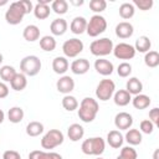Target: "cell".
<instances>
[{"label": "cell", "instance_id": "8fae6325", "mask_svg": "<svg viewBox=\"0 0 159 159\" xmlns=\"http://www.w3.org/2000/svg\"><path fill=\"white\" fill-rule=\"evenodd\" d=\"M132 124H133V117L127 112H119L114 117V125L117 127V129L127 130L132 127Z\"/></svg>", "mask_w": 159, "mask_h": 159}, {"label": "cell", "instance_id": "603a6c76", "mask_svg": "<svg viewBox=\"0 0 159 159\" xmlns=\"http://www.w3.org/2000/svg\"><path fill=\"white\" fill-rule=\"evenodd\" d=\"M114 103L119 107H124L127 104H129V102L132 101V96L125 91V89H119L114 93Z\"/></svg>", "mask_w": 159, "mask_h": 159}, {"label": "cell", "instance_id": "f6af8a7d", "mask_svg": "<svg viewBox=\"0 0 159 159\" xmlns=\"http://www.w3.org/2000/svg\"><path fill=\"white\" fill-rule=\"evenodd\" d=\"M7 94H9V87L4 82H0V98H5L7 97Z\"/></svg>", "mask_w": 159, "mask_h": 159}, {"label": "cell", "instance_id": "681fc988", "mask_svg": "<svg viewBox=\"0 0 159 159\" xmlns=\"http://www.w3.org/2000/svg\"><path fill=\"white\" fill-rule=\"evenodd\" d=\"M158 153H159V149H155V152H154V159H158Z\"/></svg>", "mask_w": 159, "mask_h": 159}, {"label": "cell", "instance_id": "cb8c5ba5", "mask_svg": "<svg viewBox=\"0 0 159 159\" xmlns=\"http://www.w3.org/2000/svg\"><path fill=\"white\" fill-rule=\"evenodd\" d=\"M10 84H11V88L15 89V91H22V89H25V87L27 86L26 76H25L24 73H21V72H20V73L16 72V75H15L14 78L11 80Z\"/></svg>", "mask_w": 159, "mask_h": 159}, {"label": "cell", "instance_id": "8d00e7d4", "mask_svg": "<svg viewBox=\"0 0 159 159\" xmlns=\"http://www.w3.org/2000/svg\"><path fill=\"white\" fill-rule=\"evenodd\" d=\"M107 7L106 0H91L89 1V9L94 12H102Z\"/></svg>", "mask_w": 159, "mask_h": 159}, {"label": "cell", "instance_id": "ffe728a7", "mask_svg": "<svg viewBox=\"0 0 159 159\" xmlns=\"http://www.w3.org/2000/svg\"><path fill=\"white\" fill-rule=\"evenodd\" d=\"M125 91L132 96H137L142 91H143V83L137 78V77H132L127 81V84H125Z\"/></svg>", "mask_w": 159, "mask_h": 159}, {"label": "cell", "instance_id": "74e56055", "mask_svg": "<svg viewBox=\"0 0 159 159\" xmlns=\"http://www.w3.org/2000/svg\"><path fill=\"white\" fill-rule=\"evenodd\" d=\"M117 73L119 77H128L132 73V66L128 62H122L117 68Z\"/></svg>", "mask_w": 159, "mask_h": 159}, {"label": "cell", "instance_id": "30bf717a", "mask_svg": "<svg viewBox=\"0 0 159 159\" xmlns=\"http://www.w3.org/2000/svg\"><path fill=\"white\" fill-rule=\"evenodd\" d=\"M113 55L119 58V60H130L135 56V50L134 46L125 43V42H120L116 46H113Z\"/></svg>", "mask_w": 159, "mask_h": 159}, {"label": "cell", "instance_id": "4fadbf2b", "mask_svg": "<svg viewBox=\"0 0 159 159\" xmlns=\"http://www.w3.org/2000/svg\"><path fill=\"white\" fill-rule=\"evenodd\" d=\"M94 68L102 76H109V75H112V72L114 70L113 63L111 61L106 60V58H98V60H96Z\"/></svg>", "mask_w": 159, "mask_h": 159}, {"label": "cell", "instance_id": "bcb514c9", "mask_svg": "<svg viewBox=\"0 0 159 159\" xmlns=\"http://www.w3.org/2000/svg\"><path fill=\"white\" fill-rule=\"evenodd\" d=\"M50 153H51V159H62V157L58 153H55V152H50Z\"/></svg>", "mask_w": 159, "mask_h": 159}, {"label": "cell", "instance_id": "83f0119b", "mask_svg": "<svg viewBox=\"0 0 159 159\" xmlns=\"http://www.w3.org/2000/svg\"><path fill=\"white\" fill-rule=\"evenodd\" d=\"M134 12H135V7H134V5L132 2H123L119 6V15L124 20H128V19L133 17Z\"/></svg>", "mask_w": 159, "mask_h": 159}, {"label": "cell", "instance_id": "5b68a950", "mask_svg": "<svg viewBox=\"0 0 159 159\" xmlns=\"http://www.w3.org/2000/svg\"><path fill=\"white\" fill-rule=\"evenodd\" d=\"M89 51L93 56H107L113 51V42L108 37H102L99 40H94L89 45Z\"/></svg>", "mask_w": 159, "mask_h": 159}, {"label": "cell", "instance_id": "8992f818", "mask_svg": "<svg viewBox=\"0 0 159 159\" xmlns=\"http://www.w3.org/2000/svg\"><path fill=\"white\" fill-rule=\"evenodd\" d=\"M106 29H107V20L103 16H101L99 14H96L87 22L86 32L91 37H97L98 35L103 34L106 31Z\"/></svg>", "mask_w": 159, "mask_h": 159}, {"label": "cell", "instance_id": "7dc6e473", "mask_svg": "<svg viewBox=\"0 0 159 159\" xmlns=\"http://www.w3.org/2000/svg\"><path fill=\"white\" fill-rule=\"evenodd\" d=\"M4 119H5V113L2 109H0V124L4 122Z\"/></svg>", "mask_w": 159, "mask_h": 159}, {"label": "cell", "instance_id": "4dcf8cb0", "mask_svg": "<svg viewBox=\"0 0 159 159\" xmlns=\"http://www.w3.org/2000/svg\"><path fill=\"white\" fill-rule=\"evenodd\" d=\"M43 132V124L37 122V120H34V122H30L26 127V133L27 135L30 137H37L40 135L41 133Z\"/></svg>", "mask_w": 159, "mask_h": 159}, {"label": "cell", "instance_id": "e0dca14e", "mask_svg": "<svg viewBox=\"0 0 159 159\" xmlns=\"http://www.w3.org/2000/svg\"><path fill=\"white\" fill-rule=\"evenodd\" d=\"M67 135H68L70 140H72V142H78L80 139L83 138V135H84V129H83V127H82L81 124L73 123V124H71V125L67 128Z\"/></svg>", "mask_w": 159, "mask_h": 159}, {"label": "cell", "instance_id": "7a4b0ae2", "mask_svg": "<svg viewBox=\"0 0 159 159\" xmlns=\"http://www.w3.org/2000/svg\"><path fill=\"white\" fill-rule=\"evenodd\" d=\"M99 111V106L98 102L96 99H93L92 97H86L82 99V102L80 103V109H78V117L82 122L84 123H91L92 120H94L97 113Z\"/></svg>", "mask_w": 159, "mask_h": 159}, {"label": "cell", "instance_id": "f546056e", "mask_svg": "<svg viewBox=\"0 0 159 159\" xmlns=\"http://www.w3.org/2000/svg\"><path fill=\"white\" fill-rule=\"evenodd\" d=\"M7 118L11 123H20L24 119V109L21 107H12L7 112Z\"/></svg>", "mask_w": 159, "mask_h": 159}, {"label": "cell", "instance_id": "5bb4252c", "mask_svg": "<svg viewBox=\"0 0 159 159\" xmlns=\"http://www.w3.org/2000/svg\"><path fill=\"white\" fill-rule=\"evenodd\" d=\"M134 32L133 25L128 21H122L116 26V35L119 39H129Z\"/></svg>", "mask_w": 159, "mask_h": 159}, {"label": "cell", "instance_id": "6da1fadb", "mask_svg": "<svg viewBox=\"0 0 159 159\" xmlns=\"http://www.w3.org/2000/svg\"><path fill=\"white\" fill-rule=\"evenodd\" d=\"M30 11H34V6L30 0L14 1L10 4L9 9L5 12V20L10 25H19L22 21L24 16Z\"/></svg>", "mask_w": 159, "mask_h": 159}, {"label": "cell", "instance_id": "ac0fdd59", "mask_svg": "<svg viewBox=\"0 0 159 159\" xmlns=\"http://www.w3.org/2000/svg\"><path fill=\"white\" fill-rule=\"evenodd\" d=\"M86 27H87V20L83 17V16H76L72 21H71V25H70V29L73 34L76 35H81L86 31Z\"/></svg>", "mask_w": 159, "mask_h": 159}, {"label": "cell", "instance_id": "f35d334b", "mask_svg": "<svg viewBox=\"0 0 159 159\" xmlns=\"http://www.w3.org/2000/svg\"><path fill=\"white\" fill-rule=\"evenodd\" d=\"M153 0H134L133 1V5L139 7V10L142 11H147V10H150L152 6H153Z\"/></svg>", "mask_w": 159, "mask_h": 159}, {"label": "cell", "instance_id": "d6986e66", "mask_svg": "<svg viewBox=\"0 0 159 159\" xmlns=\"http://www.w3.org/2000/svg\"><path fill=\"white\" fill-rule=\"evenodd\" d=\"M68 66L70 65H68L67 58L66 57H62V56H57L52 61V70L57 75H63L68 70Z\"/></svg>", "mask_w": 159, "mask_h": 159}, {"label": "cell", "instance_id": "ab89813d", "mask_svg": "<svg viewBox=\"0 0 159 159\" xmlns=\"http://www.w3.org/2000/svg\"><path fill=\"white\" fill-rule=\"evenodd\" d=\"M119 155L122 158H124V159H137V152L132 147H124V148H122Z\"/></svg>", "mask_w": 159, "mask_h": 159}, {"label": "cell", "instance_id": "7bdbcfd3", "mask_svg": "<svg viewBox=\"0 0 159 159\" xmlns=\"http://www.w3.org/2000/svg\"><path fill=\"white\" fill-rule=\"evenodd\" d=\"M149 120L154 124V125H159V108H153L149 111Z\"/></svg>", "mask_w": 159, "mask_h": 159}, {"label": "cell", "instance_id": "db71d44e", "mask_svg": "<svg viewBox=\"0 0 159 159\" xmlns=\"http://www.w3.org/2000/svg\"><path fill=\"white\" fill-rule=\"evenodd\" d=\"M97 159H103V158H97Z\"/></svg>", "mask_w": 159, "mask_h": 159}, {"label": "cell", "instance_id": "2e32d148", "mask_svg": "<svg viewBox=\"0 0 159 159\" xmlns=\"http://www.w3.org/2000/svg\"><path fill=\"white\" fill-rule=\"evenodd\" d=\"M89 70V62L87 58H78L71 63V71L75 75H84Z\"/></svg>", "mask_w": 159, "mask_h": 159}, {"label": "cell", "instance_id": "f5cc1de1", "mask_svg": "<svg viewBox=\"0 0 159 159\" xmlns=\"http://www.w3.org/2000/svg\"><path fill=\"white\" fill-rule=\"evenodd\" d=\"M117 159H124V158H122L120 155H118V157H117Z\"/></svg>", "mask_w": 159, "mask_h": 159}, {"label": "cell", "instance_id": "9c48e42d", "mask_svg": "<svg viewBox=\"0 0 159 159\" xmlns=\"http://www.w3.org/2000/svg\"><path fill=\"white\" fill-rule=\"evenodd\" d=\"M62 51L66 57H76L83 51V42L76 37L66 40L62 45Z\"/></svg>", "mask_w": 159, "mask_h": 159}, {"label": "cell", "instance_id": "d590c367", "mask_svg": "<svg viewBox=\"0 0 159 159\" xmlns=\"http://www.w3.org/2000/svg\"><path fill=\"white\" fill-rule=\"evenodd\" d=\"M15 75H16V70L12 66L5 65V66H2L0 68V77L5 82H11V80L14 78Z\"/></svg>", "mask_w": 159, "mask_h": 159}, {"label": "cell", "instance_id": "9a60e30c", "mask_svg": "<svg viewBox=\"0 0 159 159\" xmlns=\"http://www.w3.org/2000/svg\"><path fill=\"white\" fill-rule=\"evenodd\" d=\"M67 27H68L67 21L65 19H61V17L55 19L50 25V30H51L52 35H55V36H62L67 31Z\"/></svg>", "mask_w": 159, "mask_h": 159}, {"label": "cell", "instance_id": "c3c4849f", "mask_svg": "<svg viewBox=\"0 0 159 159\" xmlns=\"http://www.w3.org/2000/svg\"><path fill=\"white\" fill-rule=\"evenodd\" d=\"M71 2H72L73 5H82V4H83V1H82V0H81V1H77V2H76V1H71Z\"/></svg>", "mask_w": 159, "mask_h": 159}, {"label": "cell", "instance_id": "44dd1931", "mask_svg": "<svg viewBox=\"0 0 159 159\" xmlns=\"http://www.w3.org/2000/svg\"><path fill=\"white\" fill-rule=\"evenodd\" d=\"M22 36L26 41L34 42L40 39V29L36 25H27L22 31Z\"/></svg>", "mask_w": 159, "mask_h": 159}, {"label": "cell", "instance_id": "836d02e7", "mask_svg": "<svg viewBox=\"0 0 159 159\" xmlns=\"http://www.w3.org/2000/svg\"><path fill=\"white\" fill-rule=\"evenodd\" d=\"M51 10H53L57 15H63L68 10V2L66 0H55L51 4Z\"/></svg>", "mask_w": 159, "mask_h": 159}, {"label": "cell", "instance_id": "484cf974", "mask_svg": "<svg viewBox=\"0 0 159 159\" xmlns=\"http://www.w3.org/2000/svg\"><path fill=\"white\" fill-rule=\"evenodd\" d=\"M150 47H152V42H150L148 36H140L135 40V45H134L135 52L138 51V52H145L147 53L150 50Z\"/></svg>", "mask_w": 159, "mask_h": 159}, {"label": "cell", "instance_id": "b9f144b4", "mask_svg": "<svg viewBox=\"0 0 159 159\" xmlns=\"http://www.w3.org/2000/svg\"><path fill=\"white\" fill-rule=\"evenodd\" d=\"M139 127H140V130H142L143 133H145V134H150V133H153V130H154V124H153L149 119L142 120Z\"/></svg>", "mask_w": 159, "mask_h": 159}, {"label": "cell", "instance_id": "f1b7e54d", "mask_svg": "<svg viewBox=\"0 0 159 159\" xmlns=\"http://www.w3.org/2000/svg\"><path fill=\"white\" fill-rule=\"evenodd\" d=\"M40 47L43 50V51H47V52H51L56 48V40L53 36H50V35H46L40 39Z\"/></svg>", "mask_w": 159, "mask_h": 159}, {"label": "cell", "instance_id": "3957f363", "mask_svg": "<svg viewBox=\"0 0 159 159\" xmlns=\"http://www.w3.org/2000/svg\"><path fill=\"white\" fill-rule=\"evenodd\" d=\"M104 148H106V143L101 137L88 138L81 145L82 153L86 155H101L104 152Z\"/></svg>", "mask_w": 159, "mask_h": 159}, {"label": "cell", "instance_id": "ba28073f", "mask_svg": "<svg viewBox=\"0 0 159 159\" xmlns=\"http://www.w3.org/2000/svg\"><path fill=\"white\" fill-rule=\"evenodd\" d=\"M114 89H116L114 82L112 80L104 78L98 83V86L96 88V96L99 101L106 102L114 94Z\"/></svg>", "mask_w": 159, "mask_h": 159}, {"label": "cell", "instance_id": "7402d4cb", "mask_svg": "<svg viewBox=\"0 0 159 159\" xmlns=\"http://www.w3.org/2000/svg\"><path fill=\"white\" fill-rule=\"evenodd\" d=\"M123 135L119 130H111L108 134H107V143L114 148V149H118L119 147H122L123 144Z\"/></svg>", "mask_w": 159, "mask_h": 159}, {"label": "cell", "instance_id": "277c9868", "mask_svg": "<svg viewBox=\"0 0 159 159\" xmlns=\"http://www.w3.org/2000/svg\"><path fill=\"white\" fill-rule=\"evenodd\" d=\"M20 70L21 73H24L25 76H30V77L36 76L41 70V61L35 55L26 56L20 62Z\"/></svg>", "mask_w": 159, "mask_h": 159}, {"label": "cell", "instance_id": "1f68e13d", "mask_svg": "<svg viewBox=\"0 0 159 159\" xmlns=\"http://www.w3.org/2000/svg\"><path fill=\"white\" fill-rule=\"evenodd\" d=\"M125 140L130 145H138L142 143V133L138 129H129L125 133Z\"/></svg>", "mask_w": 159, "mask_h": 159}, {"label": "cell", "instance_id": "ee69618b", "mask_svg": "<svg viewBox=\"0 0 159 159\" xmlns=\"http://www.w3.org/2000/svg\"><path fill=\"white\" fill-rule=\"evenodd\" d=\"M2 159H21V157L16 150H6L2 154Z\"/></svg>", "mask_w": 159, "mask_h": 159}, {"label": "cell", "instance_id": "4316f807", "mask_svg": "<svg viewBox=\"0 0 159 159\" xmlns=\"http://www.w3.org/2000/svg\"><path fill=\"white\" fill-rule=\"evenodd\" d=\"M50 12H51V9H50V5H43V4H36L35 7H34V15L36 19L39 20H43V19H47L50 16Z\"/></svg>", "mask_w": 159, "mask_h": 159}, {"label": "cell", "instance_id": "d6a6232c", "mask_svg": "<svg viewBox=\"0 0 159 159\" xmlns=\"http://www.w3.org/2000/svg\"><path fill=\"white\" fill-rule=\"evenodd\" d=\"M144 63L150 68L157 67L159 65V53L157 51H148L144 56Z\"/></svg>", "mask_w": 159, "mask_h": 159}, {"label": "cell", "instance_id": "52a82bcc", "mask_svg": "<svg viewBox=\"0 0 159 159\" xmlns=\"http://www.w3.org/2000/svg\"><path fill=\"white\" fill-rule=\"evenodd\" d=\"M63 133L58 129H50L41 139V147L43 149H53L63 143Z\"/></svg>", "mask_w": 159, "mask_h": 159}, {"label": "cell", "instance_id": "816d5d0a", "mask_svg": "<svg viewBox=\"0 0 159 159\" xmlns=\"http://www.w3.org/2000/svg\"><path fill=\"white\" fill-rule=\"evenodd\" d=\"M2 61H4V60H2V55L0 53V65H1V62H2Z\"/></svg>", "mask_w": 159, "mask_h": 159}, {"label": "cell", "instance_id": "f907efd6", "mask_svg": "<svg viewBox=\"0 0 159 159\" xmlns=\"http://www.w3.org/2000/svg\"><path fill=\"white\" fill-rule=\"evenodd\" d=\"M7 4V0H1L0 1V6H4V5H6Z\"/></svg>", "mask_w": 159, "mask_h": 159}, {"label": "cell", "instance_id": "e575fe53", "mask_svg": "<svg viewBox=\"0 0 159 159\" xmlns=\"http://www.w3.org/2000/svg\"><path fill=\"white\" fill-rule=\"evenodd\" d=\"M62 106H63V108L66 111L72 112V111H75V109L78 108V101L76 99V97L70 96V94H66L62 98Z\"/></svg>", "mask_w": 159, "mask_h": 159}, {"label": "cell", "instance_id": "d4e9b609", "mask_svg": "<svg viewBox=\"0 0 159 159\" xmlns=\"http://www.w3.org/2000/svg\"><path fill=\"white\" fill-rule=\"evenodd\" d=\"M132 103H133V107L137 108V109H145V108L149 107L152 101H150V98L148 96L139 93V94L134 96V98L132 99Z\"/></svg>", "mask_w": 159, "mask_h": 159}, {"label": "cell", "instance_id": "7c38bea8", "mask_svg": "<svg viewBox=\"0 0 159 159\" xmlns=\"http://www.w3.org/2000/svg\"><path fill=\"white\" fill-rule=\"evenodd\" d=\"M56 87H57V91L60 93H63V94H68L73 91L75 88V81L72 77L70 76H62L60 77V80L56 82Z\"/></svg>", "mask_w": 159, "mask_h": 159}, {"label": "cell", "instance_id": "60d3db41", "mask_svg": "<svg viewBox=\"0 0 159 159\" xmlns=\"http://www.w3.org/2000/svg\"><path fill=\"white\" fill-rule=\"evenodd\" d=\"M29 159H51V153L43 150H32L29 154Z\"/></svg>", "mask_w": 159, "mask_h": 159}]
</instances>
